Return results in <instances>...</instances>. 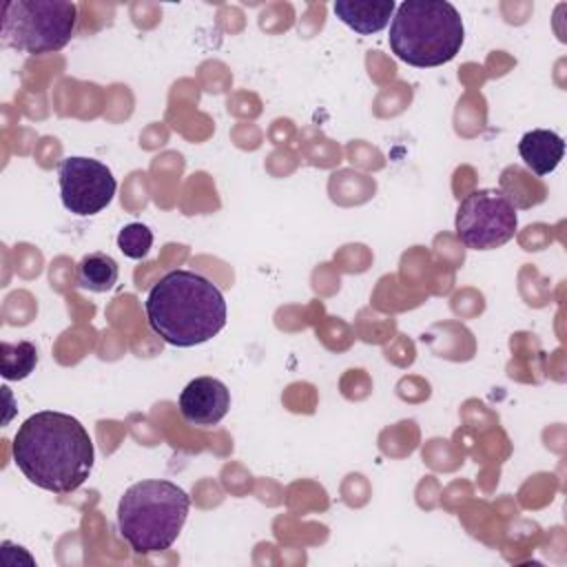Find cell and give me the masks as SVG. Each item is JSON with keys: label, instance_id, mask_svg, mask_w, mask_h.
Wrapping results in <instances>:
<instances>
[{"label": "cell", "instance_id": "3957f363", "mask_svg": "<svg viewBox=\"0 0 567 567\" xmlns=\"http://www.w3.org/2000/svg\"><path fill=\"white\" fill-rule=\"evenodd\" d=\"M465 40L463 18L447 0H405L390 22L392 53L416 69L447 64Z\"/></svg>", "mask_w": 567, "mask_h": 567}, {"label": "cell", "instance_id": "7c38bea8", "mask_svg": "<svg viewBox=\"0 0 567 567\" xmlns=\"http://www.w3.org/2000/svg\"><path fill=\"white\" fill-rule=\"evenodd\" d=\"M120 266L106 252H86L78 261V284L91 292H106L117 284Z\"/></svg>", "mask_w": 567, "mask_h": 567}, {"label": "cell", "instance_id": "5b68a950", "mask_svg": "<svg viewBox=\"0 0 567 567\" xmlns=\"http://www.w3.org/2000/svg\"><path fill=\"white\" fill-rule=\"evenodd\" d=\"M78 24V7L69 0H7L0 40L4 47L42 55L69 44Z\"/></svg>", "mask_w": 567, "mask_h": 567}, {"label": "cell", "instance_id": "5bb4252c", "mask_svg": "<svg viewBox=\"0 0 567 567\" xmlns=\"http://www.w3.org/2000/svg\"><path fill=\"white\" fill-rule=\"evenodd\" d=\"M153 246V230L142 221H131L117 233V248L128 259H144Z\"/></svg>", "mask_w": 567, "mask_h": 567}, {"label": "cell", "instance_id": "277c9868", "mask_svg": "<svg viewBox=\"0 0 567 567\" xmlns=\"http://www.w3.org/2000/svg\"><path fill=\"white\" fill-rule=\"evenodd\" d=\"M190 496L175 483L146 478L133 483L117 503V529L135 554L168 549L188 516Z\"/></svg>", "mask_w": 567, "mask_h": 567}, {"label": "cell", "instance_id": "7a4b0ae2", "mask_svg": "<svg viewBox=\"0 0 567 567\" xmlns=\"http://www.w3.org/2000/svg\"><path fill=\"white\" fill-rule=\"evenodd\" d=\"M151 330L175 348H193L210 341L226 326L224 292L193 270L166 272L146 295Z\"/></svg>", "mask_w": 567, "mask_h": 567}, {"label": "cell", "instance_id": "52a82bcc", "mask_svg": "<svg viewBox=\"0 0 567 567\" xmlns=\"http://www.w3.org/2000/svg\"><path fill=\"white\" fill-rule=\"evenodd\" d=\"M60 197L69 213L91 217L104 210L117 190L111 168L93 157L71 155L58 166Z\"/></svg>", "mask_w": 567, "mask_h": 567}, {"label": "cell", "instance_id": "30bf717a", "mask_svg": "<svg viewBox=\"0 0 567 567\" xmlns=\"http://www.w3.org/2000/svg\"><path fill=\"white\" fill-rule=\"evenodd\" d=\"M334 16L359 35H372L385 29L396 11L394 0L372 2V0H337L332 4Z\"/></svg>", "mask_w": 567, "mask_h": 567}, {"label": "cell", "instance_id": "9c48e42d", "mask_svg": "<svg viewBox=\"0 0 567 567\" xmlns=\"http://www.w3.org/2000/svg\"><path fill=\"white\" fill-rule=\"evenodd\" d=\"M518 155L534 175H549L565 155V140L549 128L527 131L518 142Z\"/></svg>", "mask_w": 567, "mask_h": 567}, {"label": "cell", "instance_id": "ba28073f", "mask_svg": "<svg viewBox=\"0 0 567 567\" xmlns=\"http://www.w3.org/2000/svg\"><path fill=\"white\" fill-rule=\"evenodd\" d=\"M177 405L186 423L210 427L228 414L230 392L226 383L215 377H197L179 392Z\"/></svg>", "mask_w": 567, "mask_h": 567}, {"label": "cell", "instance_id": "8fae6325", "mask_svg": "<svg viewBox=\"0 0 567 567\" xmlns=\"http://www.w3.org/2000/svg\"><path fill=\"white\" fill-rule=\"evenodd\" d=\"M498 190L514 204V208H532L540 204L547 195L543 182L525 173L520 166H507L501 173Z\"/></svg>", "mask_w": 567, "mask_h": 567}, {"label": "cell", "instance_id": "4fadbf2b", "mask_svg": "<svg viewBox=\"0 0 567 567\" xmlns=\"http://www.w3.org/2000/svg\"><path fill=\"white\" fill-rule=\"evenodd\" d=\"M38 363V350L31 341L0 343V374L7 381H22L27 379Z\"/></svg>", "mask_w": 567, "mask_h": 567}, {"label": "cell", "instance_id": "8992f818", "mask_svg": "<svg viewBox=\"0 0 567 567\" xmlns=\"http://www.w3.org/2000/svg\"><path fill=\"white\" fill-rule=\"evenodd\" d=\"M454 228L463 246L472 250H492L514 237L518 215L514 204L501 190L478 188L461 199Z\"/></svg>", "mask_w": 567, "mask_h": 567}, {"label": "cell", "instance_id": "6da1fadb", "mask_svg": "<svg viewBox=\"0 0 567 567\" xmlns=\"http://www.w3.org/2000/svg\"><path fill=\"white\" fill-rule=\"evenodd\" d=\"M13 461L38 487L53 494L78 489L91 474L95 447L71 414L42 410L22 421L13 436Z\"/></svg>", "mask_w": 567, "mask_h": 567}]
</instances>
